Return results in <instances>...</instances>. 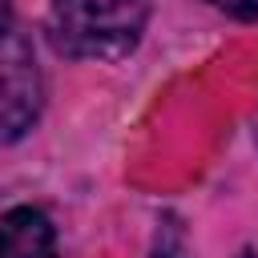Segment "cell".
<instances>
[{"mask_svg":"<svg viewBox=\"0 0 258 258\" xmlns=\"http://www.w3.org/2000/svg\"><path fill=\"white\" fill-rule=\"evenodd\" d=\"M149 20V0H52L48 36L60 56L117 60L133 52Z\"/></svg>","mask_w":258,"mask_h":258,"instance_id":"cell-1","label":"cell"},{"mask_svg":"<svg viewBox=\"0 0 258 258\" xmlns=\"http://www.w3.org/2000/svg\"><path fill=\"white\" fill-rule=\"evenodd\" d=\"M40 113V69L16 28L0 32V141H16Z\"/></svg>","mask_w":258,"mask_h":258,"instance_id":"cell-2","label":"cell"},{"mask_svg":"<svg viewBox=\"0 0 258 258\" xmlns=\"http://www.w3.org/2000/svg\"><path fill=\"white\" fill-rule=\"evenodd\" d=\"M52 254H56V230L40 210L16 206L0 218V258H52Z\"/></svg>","mask_w":258,"mask_h":258,"instance_id":"cell-3","label":"cell"},{"mask_svg":"<svg viewBox=\"0 0 258 258\" xmlns=\"http://www.w3.org/2000/svg\"><path fill=\"white\" fill-rule=\"evenodd\" d=\"M210 4L238 16V20H258V0H210Z\"/></svg>","mask_w":258,"mask_h":258,"instance_id":"cell-4","label":"cell"},{"mask_svg":"<svg viewBox=\"0 0 258 258\" xmlns=\"http://www.w3.org/2000/svg\"><path fill=\"white\" fill-rule=\"evenodd\" d=\"M4 28H12V4L8 0H0V32Z\"/></svg>","mask_w":258,"mask_h":258,"instance_id":"cell-5","label":"cell"},{"mask_svg":"<svg viewBox=\"0 0 258 258\" xmlns=\"http://www.w3.org/2000/svg\"><path fill=\"white\" fill-rule=\"evenodd\" d=\"M242 258H254V254H242Z\"/></svg>","mask_w":258,"mask_h":258,"instance_id":"cell-6","label":"cell"}]
</instances>
